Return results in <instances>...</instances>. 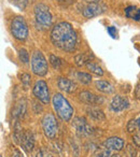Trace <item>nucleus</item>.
<instances>
[{
  "label": "nucleus",
  "instance_id": "6e6552de",
  "mask_svg": "<svg viewBox=\"0 0 140 157\" xmlns=\"http://www.w3.org/2000/svg\"><path fill=\"white\" fill-rule=\"evenodd\" d=\"M106 11V7L103 5L99 2H94V3H88L85 7H83L82 9V14L83 16L88 18L94 17V16H98L101 13Z\"/></svg>",
  "mask_w": 140,
  "mask_h": 157
},
{
  "label": "nucleus",
  "instance_id": "a211bd4d",
  "mask_svg": "<svg viewBox=\"0 0 140 157\" xmlns=\"http://www.w3.org/2000/svg\"><path fill=\"white\" fill-rule=\"evenodd\" d=\"M140 129V115L138 116L137 118H134V120H130L127 124V131L130 133L137 132Z\"/></svg>",
  "mask_w": 140,
  "mask_h": 157
},
{
  "label": "nucleus",
  "instance_id": "c9c22d12",
  "mask_svg": "<svg viewBox=\"0 0 140 157\" xmlns=\"http://www.w3.org/2000/svg\"><path fill=\"white\" fill-rule=\"evenodd\" d=\"M1 157H2V156H1Z\"/></svg>",
  "mask_w": 140,
  "mask_h": 157
},
{
  "label": "nucleus",
  "instance_id": "2f4dec72",
  "mask_svg": "<svg viewBox=\"0 0 140 157\" xmlns=\"http://www.w3.org/2000/svg\"><path fill=\"white\" fill-rule=\"evenodd\" d=\"M84 1L88 3H94V2H98L99 0H84Z\"/></svg>",
  "mask_w": 140,
  "mask_h": 157
},
{
  "label": "nucleus",
  "instance_id": "dca6fc26",
  "mask_svg": "<svg viewBox=\"0 0 140 157\" xmlns=\"http://www.w3.org/2000/svg\"><path fill=\"white\" fill-rule=\"evenodd\" d=\"M125 15L126 17L134 21H140V8H137L136 6H129L125 9Z\"/></svg>",
  "mask_w": 140,
  "mask_h": 157
},
{
  "label": "nucleus",
  "instance_id": "cd10ccee",
  "mask_svg": "<svg viewBox=\"0 0 140 157\" xmlns=\"http://www.w3.org/2000/svg\"><path fill=\"white\" fill-rule=\"evenodd\" d=\"M133 142L135 143L136 146L140 147V130L135 132V135L133 136Z\"/></svg>",
  "mask_w": 140,
  "mask_h": 157
},
{
  "label": "nucleus",
  "instance_id": "f257e3e1",
  "mask_svg": "<svg viewBox=\"0 0 140 157\" xmlns=\"http://www.w3.org/2000/svg\"><path fill=\"white\" fill-rule=\"evenodd\" d=\"M51 40L56 48L65 52H72L77 45V33L67 22H60L53 27Z\"/></svg>",
  "mask_w": 140,
  "mask_h": 157
},
{
  "label": "nucleus",
  "instance_id": "7ed1b4c3",
  "mask_svg": "<svg viewBox=\"0 0 140 157\" xmlns=\"http://www.w3.org/2000/svg\"><path fill=\"white\" fill-rule=\"evenodd\" d=\"M35 18L38 28L48 29L52 25V14L48 6L43 3H37L35 6Z\"/></svg>",
  "mask_w": 140,
  "mask_h": 157
},
{
  "label": "nucleus",
  "instance_id": "c85d7f7f",
  "mask_svg": "<svg viewBox=\"0 0 140 157\" xmlns=\"http://www.w3.org/2000/svg\"><path fill=\"white\" fill-rule=\"evenodd\" d=\"M96 157H112V155H111V153H110V151L106 148V150L99 152L98 154L96 155Z\"/></svg>",
  "mask_w": 140,
  "mask_h": 157
},
{
  "label": "nucleus",
  "instance_id": "4be33fe9",
  "mask_svg": "<svg viewBox=\"0 0 140 157\" xmlns=\"http://www.w3.org/2000/svg\"><path fill=\"white\" fill-rule=\"evenodd\" d=\"M86 67H88V69L90 70L91 72H93V73L96 74V75H99V76H103V70L101 69V68L99 67L98 65H96V63H88V65H86Z\"/></svg>",
  "mask_w": 140,
  "mask_h": 157
},
{
  "label": "nucleus",
  "instance_id": "6ab92c4d",
  "mask_svg": "<svg viewBox=\"0 0 140 157\" xmlns=\"http://www.w3.org/2000/svg\"><path fill=\"white\" fill-rule=\"evenodd\" d=\"M88 113L93 120L95 121H103L105 120V114L101 110L98 109H95V108H92V109H88Z\"/></svg>",
  "mask_w": 140,
  "mask_h": 157
},
{
  "label": "nucleus",
  "instance_id": "f3484780",
  "mask_svg": "<svg viewBox=\"0 0 140 157\" xmlns=\"http://www.w3.org/2000/svg\"><path fill=\"white\" fill-rule=\"evenodd\" d=\"M95 86H96V88L99 90V92L105 93V94H111V93H113V90H114L113 86H112L109 82L103 81V80L95 82Z\"/></svg>",
  "mask_w": 140,
  "mask_h": 157
},
{
  "label": "nucleus",
  "instance_id": "1a4fd4ad",
  "mask_svg": "<svg viewBox=\"0 0 140 157\" xmlns=\"http://www.w3.org/2000/svg\"><path fill=\"white\" fill-rule=\"evenodd\" d=\"M72 125L75 127L76 131L80 136H88L92 133V128H91V126L88 124L84 117H76L73 120Z\"/></svg>",
  "mask_w": 140,
  "mask_h": 157
},
{
  "label": "nucleus",
  "instance_id": "5701e85b",
  "mask_svg": "<svg viewBox=\"0 0 140 157\" xmlns=\"http://www.w3.org/2000/svg\"><path fill=\"white\" fill-rule=\"evenodd\" d=\"M21 82H22V85L24 87V90H28V87L30 86L31 78L28 73H23L21 75Z\"/></svg>",
  "mask_w": 140,
  "mask_h": 157
},
{
  "label": "nucleus",
  "instance_id": "f8f14e48",
  "mask_svg": "<svg viewBox=\"0 0 140 157\" xmlns=\"http://www.w3.org/2000/svg\"><path fill=\"white\" fill-rule=\"evenodd\" d=\"M110 108L114 112H121L128 108V100L122 96H115L110 103Z\"/></svg>",
  "mask_w": 140,
  "mask_h": 157
},
{
  "label": "nucleus",
  "instance_id": "f03ea898",
  "mask_svg": "<svg viewBox=\"0 0 140 157\" xmlns=\"http://www.w3.org/2000/svg\"><path fill=\"white\" fill-rule=\"evenodd\" d=\"M53 107L61 121L69 122L73 115V108L61 94H55L52 99Z\"/></svg>",
  "mask_w": 140,
  "mask_h": 157
},
{
  "label": "nucleus",
  "instance_id": "412c9836",
  "mask_svg": "<svg viewBox=\"0 0 140 157\" xmlns=\"http://www.w3.org/2000/svg\"><path fill=\"white\" fill-rule=\"evenodd\" d=\"M76 76L82 84H90L91 81H92V76L86 72H77Z\"/></svg>",
  "mask_w": 140,
  "mask_h": 157
},
{
  "label": "nucleus",
  "instance_id": "423d86ee",
  "mask_svg": "<svg viewBox=\"0 0 140 157\" xmlns=\"http://www.w3.org/2000/svg\"><path fill=\"white\" fill-rule=\"evenodd\" d=\"M57 128L58 126L55 116L52 113L45 114L42 118V129L45 137H48L49 139H55L57 135Z\"/></svg>",
  "mask_w": 140,
  "mask_h": 157
},
{
  "label": "nucleus",
  "instance_id": "bb28decb",
  "mask_svg": "<svg viewBox=\"0 0 140 157\" xmlns=\"http://www.w3.org/2000/svg\"><path fill=\"white\" fill-rule=\"evenodd\" d=\"M107 31H108V33L111 36V38H113V39H116V38H118V30H116L115 27H113V26L108 27Z\"/></svg>",
  "mask_w": 140,
  "mask_h": 157
},
{
  "label": "nucleus",
  "instance_id": "473e14b6",
  "mask_svg": "<svg viewBox=\"0 0 140 157\" xmlns=\"http://www.w3.org/2000/svg\"><path fill=\"white\" fill-rule=\"evenodd\" d=\"M136 95H137L138 97L140 98V85L138 86V88H137V90H136Z\"/></svg>",
  "mask_w": 140,
  "mask_h": 157
},
{
  "label": "nucleus",
  "instance_id": "39448f33",
  "mask_svg": "<svg viewBox=\"0 0 140 157\" xmlns=\"http://www.w3.org/2000/svg\"><path fill=\"white\" fill-rule=\"evenodd\" d=\"M31 70L38 76H44L48 73V61L40 51H36L31 56Z\"/></svg>",
  "mask_w": 140,
  "mask_h": 157
},
{
  "label": "nucleus",
  "instance_id": "ddd939ff",
  "mask_svg": "<svg viewBox=\"0 0 140 157\" xmlns=\"http://www.w3.org/2000/svg\"><path fill=\"white\" fill-rule=\"evenodd\" d=\"M57 86L59 87V90L66 93H72L77 88V84L75 82L66 78H59L57 81Z\"/></svg>",
  "mask_w": 140,
  "mask_h": 157
},
{
  "label": "nucleus",
  "instance_id": "0eeeda50",
  "mask_svg": "<svg viewBox=\"0 0 140 157\" xmlns=\"http://www.w3.org/2000/svg\"><path fill=\"white\" fill-rule=\"evenodd\" d=\"M33 92V95H35L42 103L46 105V103L50 102V92H49L48 84L44 81L40 80V81L36 82Z\"/></svg>",
  "mask_w": 140,
  "mask_h": 157
},
{
  "label": "nucleus",
  "instance_id": "7c9ffc66",
  "mask_svg": "<svg viewBox=\"0 0 140 157\" xmlns=\"http://www.w3.org/2000/svg\"><path fill=\"white\" fill-rule=\"evenodd\" d=\"M11 157H22V155H21L20 151L15 150V151L13 152V154H12V156H11Z\"/></svg>",
  "mask_w": 140,
  "mask_h": 157
},
{
  "label": "nucleus",
  "instance_id": "2eb2a0df",
  "mask_svg": "<svg viewBox=\"0 0 140 157\" xmlns=\"http://www.w3.org/2000/svg\"><path fill=\"white\" fill-rule=\"evenodd\" d=\"M25 113H26V102L24 100H20L18 102H16L12 110V116H14L15 118H22L24 117Z\"/></svg>",
  "mask_w": 140,
  "mask_h": 157
},
{
  "label": "nucleus",
  "instance_id": "72a5a7b5",
  "mask_svg": "<svg viewBox=\"0 0 140 157\" xmlns=\"http://www.w3.org/2000/svg\"><path fill=\"white\" fill-rule=\"evenodd\" d=\"M112 157H121L120 155H118V154H115V155H112Z\"/></svg>",
  "mask_w": 140,
  "mask_h": 157
},
{
  "label": "nucleus",
  "instance_id": "20e7f679",
  "mask_svg": "<svg viewBox=\"0 0 140 157\" xmlns=\"http://www.w3.org/2000/svg\"><path fill=\"white\" fill-rule=\"evenodd\" d=\"M11 33L18 41H24L28 37V26L22 16H16L11 23Z\"/></svg>",
  "mask_w": 140,
  "mask_h": 157
},
{
  "label": "nucleus",
  "instance_id": "aec40b11",
  "mask_svg": "<svg viewBox=\"0 0 140 157\" xmlns=\"http://www.w3.org/2000/svg\"><path fill=\"white\" fill-rule=\"evenodd\" d=\"M75 63L77 66L81 67V66L88 65L90 63V56L86 54H79L75 57Z\"/></svg>",
  "mask_w": 140,
  "mask_h": 157
},
{
  "label": "nucleus",
  "instance_id": "393cba45",
  "mask_svg": "<svg viewBox=\"0 0 140 157\" xmlns=\"http://www.w3.org/2000/svg\"><path fill=\"white\" fill-rule=\"evenodd\" d=\"M18 57H20L21 61L24 63H28L29 61V54L28 52H27L25 48H21L20 51H18Z\"/></svg>",
  "mask_w": 140,
  "mask_h": 157
},
{
  "label": "nucleus",
  "instance_id": "f704fd0d",
  "mask_svg": "<svg viewBox=\"0 0 140 157\" xmlns=\"http://www.w3.org/2000/svg\"><path fill=\"white\" fill-rule=\"evenodd\" d=\"M13 1H16V0H13Z\"/></svg>",
  "mask_w": 140,
  "mask_h": 157
},
{
  "label": "nucleus",
  "instance_id": "a878e982",
  "mask_svg": "<svg viewBox=\"0 0 140 157\" xmlns=\"http://www.w3.org/2000/svg\"><path fill=\"white\" fill-rule=\"evenodd\" d=\"M37 157H53V156L46 148H41V150L37 153Z\"/></svg>",
  "mask_w": 140,
  "mask_h": 157
},
{
  "label": "nucleus",
  "instance_id": "b1692460",
  "mask_svg": "<svg viewBox=\"0 0 140 157\" xmlns=\"http://www.w3.org/2000/svg\"><path fill=\"white\" fill-rule=\"evenodd\" d=\"M50 63H51V65H52L53 67L55 68V69H60L63 61H61V59L59 58V57H57V56H55V55L51 54L50 55Z\"/></svg>",
  "mask_w": 140,
  "mask_h": 157
},
{
  "label": "nucleus",
  "instance_id": "c756f323",
  "mask_svg": "<svg viewBox=\"0 0 140 157\" xmlns=\"http://www.w3.org/2000/svg\"><path fill=\"white\" fill-rule=\"evenodd\" d=\"M58 3L63 7H68V6L72 5L73 2H76V0H57Z\"/></svg>",
  "mask_w": 140,
  "mask_h": 157
},
{
  "label": "nucleus",
  "instance_id": "4468645a",
  "mask_svg": "<svg viewBox=\"0 0 140 157\" xmlns=\"http://www.w3.org/2000/svg\"><path fill=\"white\" fill-rule=\"evenodd\" d=\"M80 99L86 105H98L100 102H103V99L96 95L92 94L90 92H82L80 94Z\"/></svg>",
  "mask_w": 140,
  "mask_h": 157
},
{
  "label": "nucleus",
  "instance_id": "9b49d317",
  "mask_svg": "<svg viewBox=\"0 0 140 157\" xmlns=\"http://www.w3.org/2000/svg\"><path fill=\"white\" fill-rule=\"evenodd\" d=\"M103 146L107 150H113V151H121L124 147V140L121 139L119 137H111L108 138L105 142H103Z\"/></svg>",
  "mask_w": 140,
  "mask_h": 157
},
{
  "label": "nucleus",
  "instance_id": "9d476101",
  "mask_svg": "<svg viewBox=\"0 0 140 157\" xmlns=\"http://www.w3.org/2000/svg\"><path fill=\"white\" fill-rule=\"evenodd\" d=\"M20 144L25 152H31L33 146H35V137H33V132L29 130L24 131L22 135V138H21Z\"/></svg>",
  "mask_w": 140,
  "mask_h": 157
}]
</instances>
